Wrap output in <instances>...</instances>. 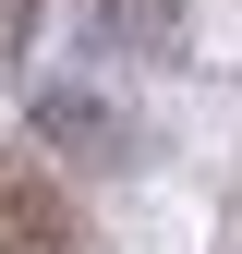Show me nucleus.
I'll list each match as a JSON object with an SVG mask.
<instances>
[{"mask_svg": "<svg viewBox=\"0 0 242 254\" xmlns=\"http://www.w3.org/2000/svg\"><path fill=\"white\" fill-rule=\"evenodd\" d=\"M0 254H97V242L49 182H0Z\"/></svg>", "mask_w": 242, "mask_h": 254, "instance_id": "obj_1", "label": "nucleus"}]
</instances>
